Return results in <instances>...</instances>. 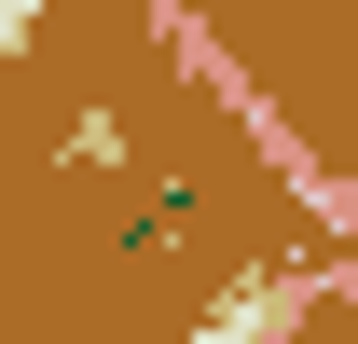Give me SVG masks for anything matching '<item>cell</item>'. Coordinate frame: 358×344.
Returning <instances> with one entry per match:
<instances>
[{"mask_svg": "<svg viewBox=\"0 0 358 344\" xmlns=\"http://www.w3.org/2000/svg\"><path fill=\"white\" fill-rule=\"evenodd\" d=\"M303 303H317V275H234L179 344H289V331H303Z\"/></svg>", "mask_w": 358, "mask_h": 344, "instance_id": "1", "label": "cell"}, {"mask_svg": "<svg viewBox=\"0 0 358 344\" xmlns=\"http://www.w3.org/2000/svg\"><path fill=\"white\" fill-rule=\"evenodd\" d=\"M55 152H69V166H96V179H124V110H110V96H83Z\"/></svg>", "mask_w": 358, "mask_h": 344, "instance_id": "2", "label": "cell"}, {"mask_svg": "<svg viewBox=\"0 0 358 344\" xmlns=\"http://www.w3.org/2000/svg\"><path fill=\"white\" fill-rule=\"evenodd\" d=\"M42 14H55V0H0V69H14V55L42 42Z\"/></svg>", "mask_w": 358, "mask_h": 344, "instance_id": "3", "label": "cell"}]
</instances>
